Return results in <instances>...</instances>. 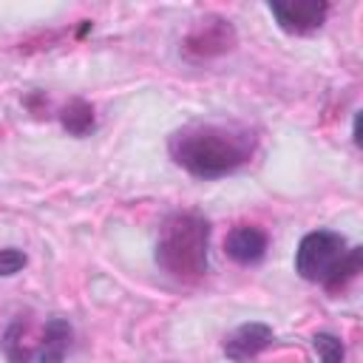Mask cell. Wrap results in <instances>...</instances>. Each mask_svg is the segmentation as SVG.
<instances>
[{"instance_id": "1", "label": "cell", "mask_w": 363, "mask_h": 363, "mask_svg": "<svg viewBox=\"0 0 363 363\" xmlns=\"http://www.w3.org/2000/svg\"><path fill=\"white\" fill-rule=\"evenodd\" d=\"M170 156L196 179H221L244 167L255 153V133L244 125L193 122L170 133Z\"/></svg>"}, {"instance_id": "2", "label": "cell", "mask_w": 363, "mask_h": 363, "mask_svg": "<svg viewBox=\"0 0 363 363\" xmlns=\"http://www.w3.org/2000/svg\"><path fill=\"white\" fill-rule=\"evenodd\" d=\"M210 224L199 213H170L156 241V264L179 281H199L207 272Z\"/></svg>"}, {"instance_id": "3", "label": "cell", "mask_w": 363, "mask_h": 363, "mask_svg": "<svg viewBox=\"0 0 363 363\" xmlns=\"http://www.w3.org/2000/svg\"><path fill=\"white\" fill-rule=\"evenodd\" d=\"M349 252V244L340 233L335 230H312L301 238L298 250H295V272L303 281L320 284L326 286L335 275V269L340 267L343 255Z\"/></svg>"}, {"instance_id": "4", "label": "cell", "mask_w": 363, "mask_h": 363, "mask_svg": "<svg viewBox=\"0 0 363 363\" xmlns=\"http://www.w3.org/2000/svg\"><path fill=\"white\" fill-rule=\"evenodd\" d=\"M269 11L286 34H309L323 26V20L329 14V3H323V0H295V3L272 0Z\"/></svg>"}, {"instance_id": "5", "label": "cell", "mask_w": 363, "mask_h": 363, "mask_svg": "<svg viewBox=\"0 0 363 363\" xmlns=\"http://www.w3.org/2000/svg\"><path fill=\"white\" fill-rule=\"evenodd\" d=\"M272 343V329L267 323H241L224 337V354L233 363H247L258 357Z\"/></svg>"}, {"instance_id": "6", "label": "cell", "mask_w": 363, "mask_h": 363, "mask_svg": "<svg viewBox=\"0 0 363 363\" xmlns=\"http://www.w3.org/2000/svg\"><path fill=\"white\" fill-rule=\"evenodd\" d=\"M267 247H269V238L264 230L258 227H250V224H241L235 230H230L227 241H224V250L227 255L235 261V264H258L264 255H267Z\"/></svg>"}, {"instance_id": "7", "label": "cell", "mask_w": 363, "mask_h": 363, "mask_svg": "<svg viewBox=\"0 0 363 363\" xmlns=\"http://www.w3.org/2000/svg\"><path fill=\"white\" fill-rule=\"evenodd\" d=\"M201 23H204V20H201ZM233 40H235L233 26H230L227 20H221V17H213V20H207L199 31H193V34L187 37L184 48H187L190 54H196V57H213V54L227 51V48L233 45Z\"/></svg>"}, {"instance_id": "8", "label": "cell", "mask_w": 363, "mask_h": 363, "mask_svg": "<svg viewBox=\"0 0 363 363\" xmlns=\"http://www.w3.org/2000/svg\"><path fill=\"white\" fill-rule=\"evenodd\" d=\"M71 335L74 332L65 318H51L40 335V343L34 346V363H62L71 346Z\"/></svg>"}, {"instance_id": "9", "label": "cell", "mask_w": 363, "mask_h": 363, "mask_svg": "<svg viewBox=\"0 0 363 363\" xmlns=\"http://www.w3.org/2000/svg\"><path fill=\"white\" fill-rule=\"evenodd\" d=\"M60 122L71 136H88L94 130V108L85 99H71L60 111Z\"/></svg>"}, {"instance_id": "10", "label": "cell", "mask_w": 363, "mask_h": 363, "mask_svg": "<svg viewBox=\"0 0 363 363\" xmlns=\"http://www.w3.org/2000/svg\"><path fill=\"white\" fill-rule=\"evenodd\" d=\"M360 258H363V250H360V247H349V252L343 255V261H340V267L335 269V275H332V281L326 284V289H329V292L343 289V286L360 272Z\"/></svg>"}, {"instance_id": "11", "label": "cell", "mask_w": 363, "mask_h": 363, "mask_svg": "<svg viewBox=\"0 0 363 363\" xmlns=\"http://www.w3.org/2000/svg\"><path fill=\"white\" fill-rule=\"evenodd\" d=\"M312 346H315L320 363H343V354H346V352H343L340 337H335V335H329V332H318V335L312 337Z\"/></svg>"}, {"instance_id": "12", "label": "cell", "mask_w": 363, "mask_h": 363, "mask_svg": "<svg viewBox=\"0 0 363 363\" xmlns=\"http://www.w3.org/2000/svg\"><path fill=\"white\" fill-rule=\"evenodd\" d=\"M26 252L23 250H17V247H6V250H0V275L3 278H9V275H17L23 267H26Z\"/></svg>"}]
</instances>
